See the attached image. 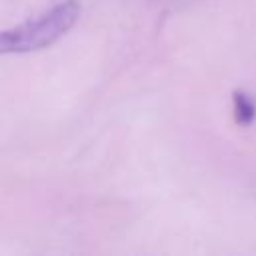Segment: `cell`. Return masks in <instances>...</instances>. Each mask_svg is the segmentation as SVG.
I'll use <instances>...</instances> for the list:
<instances>
[{
	"label": "cell",
	"instance_id": "1",
	"mask_svg": "<svg viewBox=\"0 0 256 256\" xmlns=\"http://www.w3.org/2000/svg\"><path fill=\"white\" fill-rule=\"evenodd\" d=\"M80 6L76 0H66L42 16L20 26L0 32V54H22L40 50L62 38L78 20Z\"/></svg>",
	"mask_w": 256,
	"mask_h": 256
}]
</instances>
